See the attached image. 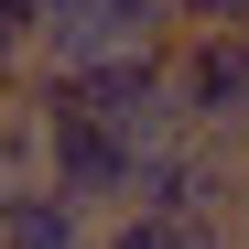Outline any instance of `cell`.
I'll return each mask as SVG.
<instances>
[{
  "mask_svg": "<svg viewBox=\"0 0 249 249\" xmlns=\"http://www.w3.org/2000/svg\"><path fill=\"white\" fill-rule=\"evenodd\" d=\"M130 206H152V217H174V228H228V217H238V162L206 141V130H184V141L141 152Z\"/></svg>",
  "mask_w": 249,
  "mask_h": 249,
  "instance_id": "1",
  "label": "cell"
},
{
  "mask_svg": "<svg viewBox=\"0 0 249 249\" xmlns=\"http://www.w3.org/2000/svg\"><path fill=\"white\" fill-rule=\"evenodd\" d=\"M162 76H174V108H184V130H206V141H217L228 119L249 108V33L184 22L174 44H162Z\"/></svg>",
  "mask_w": 249,
  "mask_h": 249,
  "instance_id": "2",
  "label": "cell"
},
{
  "mask_svg": "<svg viewBox=\"0 0 249 249\" xmlns=\"http://www.w3.org/2000/svg\"><path fill=\"white\" fill-rule=\"evenodd\" d=\"M87 119L119 130L130 152L184 141V108H174V76H162V44H152V54H108V65H87Z\"/></svg>",
  "mask_w": 249,
  "mask_h": 249,
  "instance_id": "3",
  "label": "cell"
},
{
  "mask_svg": "<svg viewBox=\"0 0 249 249\" xmlns=\"http://www.w3.org/2000/svg\"><path fill=\"white\" fill-rule=\"evenodd\" d=\"M130 174H141V152L119 130H98V119H54L44 130V184L65 206H87V217H119L130 206Z\"/></svg>",
  "mask_w": 249,
  "mask_h": 249,
  "instance_id": "4",
  "label": "cell"
},
{
  "mask_svg": "<svg viewBox=\"0 0 249 249\" xmlns=\"http://www.w3.org/2000/svg\"><path fill=\"white\" fill-rule=\"evenodd\" d=\"M87 238H98V217L65 206L54 184H11L0 195V249H87Z\"/></svg>",
  "mask_w": 249,
  "mask_h": 249,
  "instance_id": "5",
  "label": "cell"
},
{
  "mask_svg": "<svg viewBox=\"0 0 249 249\" xmlns=\"http://www.w3.org/2000/svg\"><path fill=\"white\" fill-rule=\"evenodd\" d=\"M98 249H195V228L152 217V206H119V217H98Z\"/></svg>",
  "mask_w": 249,
  "mask_h": 249,
  "instance_id": "6",
  "label": "cell"
},
{
  "mask_svg": "<svg viewBox=\"0 0 249 249\" xmlns=\"http://www.w3.org/2000/svg\"><path fill=\"white\" fill-rule=\"evenodd\" d=\"M22 76H33V22H22V11H0V98H11Z\"/></svg>",
  "mask_w": 249,
  "mask_h": 249,
  "instance_id": "7",
  "label": "cell"
},
{
  "mask_svg": "<svg viewBox=\"0 0 249 249\" xmlns=\"http://www.w3.org/2000/svg\"><path fill=\"white\" fill-rule=\"evenodd\" d=\"M184 22H217V33H249V0H184Z\"/></svg>",
  "mask_w": 249,
  "mask_h": 249,
  "instance_id": "8",
  "label": "cell"
},
{
  "mask_svg": "<svg viewBox=\"0 0 249 249\" xmlns=\"http://www.w3.org/2000/svg\"><path fill=\"white\" fill-rule=\"evenodd\" d=\"M228 238H238V249H249V174H238V217H228Z\"/></svg>",
  "mask_w": 249,
  "mask_h": 249,
  "instance_id": "9",
  "label": "cell"
},
{
  "mask_svg": "<svg viewBox=\"0 0 249 249\" xmlns=\"http://www.w3.org/2000/svg\"><path fill=\"white\" fill-rule=\"evenodd\" d=\"M195 249H238V238H228V228H195Z\"/></svg>",
  "mask_w": 249,
  "mask_h": 249,
  "instance_id": "10",
  "label": "cell"
},
{
  "mask_svg": "<svg viewBox=\"0 0 249 249\" xmlns=\"http://www.w3.org/2000/svg\"><path fill=\"white\" fill-rule=\"evenodd\" d=\"M0 11H22V22H33V11H44V0H0Z\"/></svg>",
  "mask_w": 249,
  "mask_h": 249,
  "instance_id": "11",
  "label": "cell"
},
{
  "mask_svg": "<svg viewBox=\"0 0 249 249\" xmlns=\"http://www.w3.org/2000/svg\"><path fill=\"white\" fill-rule=\"evenodd\" d=\"M174 11H184V0H174Z\"/></svg>",
  "mask_w": 249,
  "mask_h": 249,
  "instance_id": "12",
  "label": "cell"
},
{
  "mask_svg": "<svg viewBox=\"0 0 249 249\" xmlns=\"http://www.w3.org/2000/svg\"><path fill=\"white\" fill-rule=\"evenodd\" d=\"M87 249H98V238H87Z\"/></svg>",
  "mask_w": 249,
  "mask_h": 249,
  "instance_id": "13",
  "label": "cell"
}]
</instances>
